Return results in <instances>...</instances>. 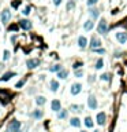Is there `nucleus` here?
<instances>
[{
	"mask_svg": "<svg viewBox=\"0 0 127 132\" xmlns=\"http://www.w3.org/2000/svg\"><path fill=\"white\" fill-rule=\"evenodd\" d=\"M18 132H25V131H21V129H19V131H18Z\"/></svg>",
	"mask_w": 127,
	"mask_h": 132,
	"instance_id": "obj_40",
	"label": "nucleus"
},
{
	"mask_svg": "<svg viewBox=\"0 0 127 132\" xmlns=\"http://www.w3.org/2000/svg\"><path fill=\"white\" fill-rule=\"evenodd\" d=\"M93 28H94V22H93V19H88V21H85V23H83V29H85L86 32L93 30Z\"/></svg>",
	"mask_w": 127,
	"mask_h": 132,
	"instance_id": "obj_12",
	"label": "nucleus"
},
{
	"mask_svg": "<svg viewBox=\"0 0 127 132\" xmlns=\"http://www.w3.org/2000/svg\"><path fill=\"white\" fill-rule=\"evenodd\" d=\"M26 66H27V69H29V70L36 69L37 66H40V59L38 58H30V59H27V61H26Z\"/></svg>",
	"mask_w": 127,
	"mask_h": 132,
	"instance_id": "obj_5",
	"label": "nucleus"
},
{
	"mask_svg": "<svg viewBox=\"0 0 127 132\" xmlns=\"http://www.w3.org/2000/svg\"><path fill=\"white\" fill-rule=\"evenodd\" d=\"M49 87H51V91H52V92H56L60 85H59L57 80H51V81H49Z\"/></svg>",
	"mask_w": 127,
	"mask_h": 132,
	"instance_id": "obj_16",
	"label": "nucleus"
},
{
	"mask_svg": "<svg viewBox=\"0 0 127 132\" xmlns=\"http://www.w3.org/2000/svg\"><path fill=\"white\" fill-rule=\"evenodd\" d=\"M97 32H98L100 34H107V33H108V22H107L104 18H101L100 22H98Z\"/></svg>",
	"mask_w": 127,
	"mask_h": 132,
	"instance_id": "obj_2",
	"label": "nucleus"
},
{
	"mask_svg": "<svg viewBox=\"0 0 127 132\" xmlns=\"http://www.w3.org/2000/svg\"><path fill=\"white\" fill-rule=\"evenodd\" d=\"M100 78L102 80V81H109V80H111V74L109 73H102L100 76Z\"/></svg>",
	"mask_w": 127,
	"mask_h": 132,
	"instance_id": "obj_28",
	"label": "nucleus"
},
{
	"mask_svg": "<svg viewBox=\"0 0 127 132\" xmlns=\"http://www.w3.org/2000/svg\"><path fill=\"white\" fill-rule=\"evenodd\" d=\"M81 132H88V131H81Z\"/></svg>",
	"mask_w": 127,
	"mask_h": 132,
	"instance_id": "obj_41",
	"label": "nucleus"
},
{
	"mask_svg": "<svg viewBox=\"0 0 127 132\" xmlns=\"http://www.w3.org/2000/svg\"><path fill=\"white\" fill-rule=\"evenodd\" d=\"M10 57H11V52H10L8 50H4V51H3V61H4V62L8 61Z\"/></svg>",
	"mask_w": 127,
	"mask_h": 132,
	"instance_id": "obj_26",
	"label": "nucleus"
},
{
	"mask_svg": "<svg viewBox=\"0 0 127 132\" xmlns=\"http://www.w3.org/2000/svg\"><path fill=\"white\" fill-rule=\"evenodd\" d=\"M105 118H107V116H105L104 111L98 113L97 114V124H98V125H104V124H105Z\"/></svg>",
	"mask_w": 127,
	"mask_h": 132,
	"instance_id": "obj_15",
	"label": "nucleus"
},
{
	"mask_svg": "<svg viewBox=\"0 0 127 132\" xmlns=\"http://www.w3.org/2000/svg\"><path fill=\"white\" fill-rule=\"evenodd\" d=\"M21 127H22V124H21V121H18L17 118L11 120V121L8 122V131L10 132H18L19 129H21Z\"/></svg>",
	"mask_w": 127,
	"mask_h": 132,
	"instance_id": "obj_3",
	"label": "nucleus"
},
{
	"mask_svg": "<svg viewBox=\"0 0 127 132\" xmlns=\"http://www.w3.org/2000/svg\"><path fill=\"white\" fill-rule=\"evenodd\" d=\"M78 46L81 47V48H86V46H88V39L85 37V36H79L78 39Z\"/></svg>",
	"mask_w": 127,
	"mask_h": 132,
	"instance_id": "obj_14",
	"label": "nucleus"
},
{
	"mask_svg": "<svg viewBox=\"0 0 127 132\" xmlns=\"http://www.w3.org/2000/svg\"><path fill=\"white\" fill-rule=\"evenodd\" d=\"M82 76H83V70H82V69L75 70V77H77V78H81Z\"/></svg>",
	"mask_w": 127,
	"mask_h": 132,
	"instance_id": "obj_35",
	"label": "nucleus"
},
{
	"mask_svg": "<svg viewBox=\"0 0 127 132\" xmlns=\"http://www.w3.org/2000/svg\"><path fill=\"white\" fill-rule=\"evenodd\" d=\"M82 66H83V63H82V62H75L74 65H73V67H74V70H78V69H81Z\"/></svg>",
	"mask_w": 127,
	"mask_h": 132,
	"instance_id": "obj_34",
	"label": "nucleus"
},
{
	"mask_svg": "<svg viewBox=\"0 0 127 132\" xmlns=\"http://www.w3.org/2000/svg\"><path fill=\"white\" fill-rule=\"evenodd\" d=\"M70 125L71 127H75V128L81 127V120H79L78 117H73V118L70 120Z\"/></svg>",
	"mask_w": 127,
	"mask_h": 132,
	"instance_id": "obj_20",
	"label": "nucleus"
},
{
	"mask_svg": "<svg viewBox=\"0 0 127 132\" xmlns=\"http://www.w3.org/2000/svg\"><path fill=\"white\" fill-rule=\"evenodd\" d=\"M11 17H13V14H11L10 8H4L2 11V14H0V21H2L3 25H7V23L10 22Z\"/></svg>",
	"mask_w": 127,
	"mask_h": 132,
	"instance_id": "obj_1",
	"label": "nucleus"
},
{
	"mask_svg": "<svg viewBox=\"0 0 127 132\" xmlns=\"http://www.w3.org/2000/svg\"><path fill=\"white\" fill-rule=\"evenodd\" d=\"M18 29H19V25H17V23H13V25L8 26V30L10 32L11 30H13V32H18Z\"/></svg>",
	"mask_w": 127,
	"mask_h": 132,
	"instance_id": "obj_31",
	"label": "nucleus"
},
{
	"mask_svg": "<svg viewBox=\"0 0 127 132\" xmlns=\"http://www.w3.org/2000/svg\"><path fill=\"white\" fill-rule=\"evenodd\" d=\"M102 66H104V59H102V58L97 59V62H96V69L100 70V69H102Z\"/></svg>",
	"mask_w": 127,
	"mask_h": 132,
	"instance_id": "obj_24",
	"label": "nucleus"
},
{
	"mask_svg": "<svg viewBox=\"0 0 127 132\" xmlns=\"http://www.w3.org/2000/svg\"><path fill=\"white\" fill-rule=\"evenodd\" d=\"M70 110L73 111V113H81V111L83 110V106L82 105H71Z\"/></svg>",
	"mask_w": 127,
	"mask_h": 132,
	"instance_id": "obj_19",
	"label": "nucleus"
},
{
	"mask_svg": "<svg viewBox=\"0 0 127 132\" xmlns=\"http://www.w3.org/2000/svg\"><path fill=\"white\" fill-rule=\"evenodd\" d=\"M51 109H52L53 111H56V113H59V111L62 110V103L59 99H53L52 102H51Z\"/></svg>",
	"mask_w": 127,
	"mask_h": 132,
	"instance_id": "obj_8",
	"label": "nucleus"
},
{
	"mask_svg": "<svg viewBox=\"0 0 127 132\" xmlns=\"http://www.w3.org/2000/svg\"><path fill=\"white\" fill-rule=\"evenodd\" d=\"M31 117L34 120H41L44 117V111L40 110V109H36V110H33V113H31Z\"/></svg>",
	"mask_w": 127,
	"mask_h": 132,
	"instance_id": "obj_13",
	"label": "nucleus"
},
{
	"mask_svg": "<svg viewBox=\"0 0 127 132\" xmlns=\"http://www.w3.org/2000/svg\"><path fill=\"white\" fill-rule=\"evenodd\" d=\"M26 80H27V77H25V78H22V80H19V81H18L17 84H15V88H22L23 85H25Z\"/></svg>",
	"mask_w": 127,
	"mask_h": 132,
	"instance_id": "obj_27",
	"label": "nucleus"
},
{
	"mask_svg": "<svg viewBox=\"0 0 127 132\" xmlns=\"http://www.w3.org/2000/svg\"><path fill=\"white\" fill-rule=\"evenodd\" d=\"M57 77L62 78V80L67 78V77H68V70H67V69H60L57 72Z\"/></svg>",
	"mask_w": 127,
	"mask_h": 132,
	"instance_id": "obj_17",
	"label": "nucleus"
},
{
	"mask_svg": "<svg viewBox=\"0 0 127 132\" xmlns=\"http://www.w3.org/2000/svg\"><path fill=\"white\" fill-rule=\"evenodd\" d=\"M60 69H62V66H60V65H53V66H51V67H49V70H51V72H56V73H57V72L60 70Z\"/></svg>",
	"mask_w": 127,
	"mask_h": 132,
	"instance_id": "obj_33",
	"label": "nucleus"
},
{
	"mask_svg": "<svg viewBox=\"0 0 127 132\" xmlns=\"http://www.w3.org/2000/svg\"><path fill=\"white\" fill-rule=\"evenodd\" d=\"M100 46H101V40L98 37H96V36H93L92 40H90V48L94 50V48H98Z\"/></svg>",
	"mask_w": 127,
	"mask_h": 132,
	"instance_id": "obj_10",
	"label": "nucleus"
},
{
	"mask_svg": "<svg viewBox=\"0 0 127 132\" xmlns=\"http://www.w3.org/2000/svg\"><path fill=\"white\" fill-rule=\"evenodd\" d=\"M88 106H89V109H90V110H96V109H97L98 103H97V99H96V96H94V95H89Z\"/></svg>",
	"mask_w": 127,
	"mask_h": 132,
	"instance_id": "obj_6",
	"label": "nucleus"
},
{
	"mask_svg": "<svg viewBox=\"0 0 127 132\" xmlns=\"http://www.w3.org/2000/svg\"><path fill=\"white\" fill-rule=\"evenodd\" d=\"M97 2H98V0H88V6L92 7V6H94V4H97Z\"/></svg>",
	"mask_w": 127,
	"mask_h": 132,
	"instance_id": "obj_37",
	"label": "nucleus"
},
{
	"mask_svg": "<svg viewBox=\"0 0 127 132\" xmlns=\"http://www.w3.org/2000/svg\"><path fill=\"white\" fill-rule=\"evenodd\" d=\"M93 132H101V131H98V129H96V131H93Z\"/></svg>",
	"mask_w": 127,
	"mask_h": 132,
	"instance_id": "obj_39",
	"label": "nucleus"
},
{
	"mask_svg": "<svg viewBox=\"0 0 127 132\" xmlns=\"http://www.w3.org/2000/svg\"><path fill=\"white\" fill-rule=\"evenodd\" d=\"M81 91H82V84H79V83H74L70 88V92H71V95H74V96L78 95Z\"/></svg>",
	"mask_w": 127,
	"mask_h": 132,
	"instance_id": "obj_7",
	"label": "nucleus"
},
{
	"mask_svg": "<svg viewBox=\"0 0 127 132\" xmlns=\"http://www.w3.org/2000/svg\"><path fill=\"white\" fill-rule=\"evenodd\" d=\"M45 102H47V98L45 96H41V95H40V96L36 98V105H37V106H44Z\"/></svg>",
	"mask_w": 127,
	"mask_h": 132,
	"instance_id": "obj_22",
	"label": "nucleus"
},
{
	"mask_svg": "<svg viewBox=\"0 0 127 132\" xmlns=\"http://www.w3.org/2000/svg\"><path fill=\"white\" fill-rule=\"evenodd\" d=\"M21 3H22V0H14L13 3H11V7H13V8H15L17 10L19 6H21Z\"/></svg>",
	"mask_w": 127,
	"mask_h": 132,
	"instance_id": "obj_29",
	"label": "nucleus"
},
{
	"mask_svg": "<svg viewBox=\"0 0 127 132\" xmlns=\"http://www.w3.org/2000/svg\"><path fill=\"white\" fill-rule=\"evenodd\" d=\"M30 11H31V7H30V6H26L25 8L22 10V14H23V15H29Z\"/></svg>",
	"mask_w": 127,
	"mask_h": 132,
	"instance_id": "obj_32",
	"label": "nucleus"
},
{
	"mask_svg": "<svg viewBox=\"0 0 127 132\" xmlns=\"http://www.w3.org/2000/svg\"><path fill=\"white\" fill-rule=\"evenodd\" d=\"M89 14H90V17H92L93 21H94V19H97L98 15H100V13H98L97 8H90V10H89Z\"/></svg>",
	"mask_w": 127,
	"mask_h": 132,
	"instance_id": "obj_23",
	"label": "nucleus"
},
{
	"mask_svg": "<svg viewBox=\"0 0 127 132\" xmlns=\"http://www.w3.org/2000/svg\"><path fill=\"white\" fill-rule=\"evenodd\" d=\"M60 3H62V0H53V4L55 6H59Z\"/></svg>",
	"mask_w": 127,
	"mask_h": 132,
	"instance_id": "obj_38",
	"label": "nucleus"
},
{
	"mask_svg": "<svg viewBox=\"0 0 127 132\" xmlns=\"http://www.w3.org/2000/svg\"><path fill=\"white\" fill-rule=\"evenodd\" d=\"M0 99H10V91L8 90H4V88H2L0 90Z\"/></svg>",
	"mask_w": 127,
	"mask_h": 132,
	"instance_id": "obj_18",
	"label": "nucleus"
},
{
	"mask_svg": "<svg viewBox=\"0 0 127 132\" xmlns=\"http://www.w3.org/2000/svg\"><path fill=\"white\" fill-rule=\"evenodd\" d=\"M116 40L120 44H126L127 43V33H124V32H118L116 33Z\"/></svg>",
	"mask_w": 127,
	"mask_h": 132,
	"instance_id": "obj_9",
	"label": "nucleus"
},
{
	"mask_svg": "<svg viewBox=\"0 0 127 132\" xmlns=\"http://www.w3.org/2000/svg\"><path fill=\"white\" fill-rule=\"evenodd\" d=\"M17 76V73L15 72H7V73H4L0 77V81H8L10 78H13V77H15Z\"/></svg>",
	"mask_w": 127,
	"mask_h": 132,
	"instance_id": "obj_11",
	"label": "nucleus"
},
{
	"mask_svg": "<svg viewBox=\"0 0 127 132\" xmlns=\"http://www.w3.org/2000/svg\"><path fill=\"white\" fill-rule=\"evenodd\" d=\"M67 117H68V110L62 109V110L57 113V118H59V120H66Z\"/></svg>",
	"mask_w": 127,
	"mask_h": 132,
	"instance_id": "obj_21",
	"label": "nucleus"
},
{
	"mask_svg": "<svg viewBox=\"0 0 127 132\" xmlns=\"http://www.w3.org/2000/svg\"><path fill=\"white\" fill-rule=\"evenodd\" d=\"M18 25H19V28H21L22 30H30L31 26H33V23H31L30 19L23 18V19H21V21L18 22Z\"/></svg>",
	"mask_w": 127,
	"mask_h": 132,
	"instance_id": "obj_4",
	"label": "nucleus"
},
{
	"mask_svg": "<svg viewBox=\"0 0 127 132\" xmlns=\"http://www.w3.org/2000/svg\"><path fill=\"white\" fill-rule=\"evenodd\" d=\"M74 7H75V2L74 0H70V2L67 3V11H71Z\"/></svg>",
	"mask_w": 127,
	"mask_h": 132,
	"instance_id": "obj_30",
	"label": "nucleus"
},
{
	"mask_svg": "<svg viewBox=\"0 0 127 132\" xmlns=\"http://www.w3.org/2000/svg\"><path fill=\"white\" fill-rule=\"evenodd\" d=\"M93 52H98V54H105V50L104 48H94Z\"/></svg>",
	"mask_w": 127,
	"mask_h": 132,
	"instance_id": "obj_36",
	"label": "nucleus"
},
{
	"mask_svg": "<svg viewBox=\"0 0 127 132\" xmlns=\"http://www.w3.org/2000/svg\"><path fill=\"white\" fill-rule=\"evenodd\" d=\"M85 125L88 128H93V120H92V117H86L85 118Z\"/></svg>",
	"mask_w": 127,
	"mask_h": 132,
	"instance_id": "obj_25",
	"label": "nucleus"
}]
</instances>
